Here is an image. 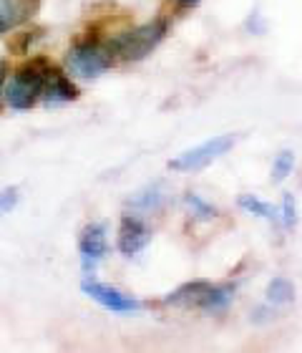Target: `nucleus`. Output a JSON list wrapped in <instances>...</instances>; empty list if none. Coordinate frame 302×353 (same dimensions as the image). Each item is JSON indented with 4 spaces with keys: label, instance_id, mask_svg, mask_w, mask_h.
Segmentation results:
<instances>
[{
    "label": "nucleus",
    "instance_id": "obj_1",
    "mask_svg": "<svg viewBox=\"0 0 302 353\" xmlns=\"http://www.w3.org/2000/svg\"><path fill=\"white\" fill-rule=\"evenodd\" d=\"M51 66L45 59H33L25 66H21L10 79H6L3 88V101L6 106L15 111H25L41 101V91H43V76L45 68Z\"/></svg>",
    "mask_w": 302,
    "mask_h": 353
},
{
    "label": "nucleus",
    "instance_id": "obj_2",
    "mask_svg": "<svg viewBox=\"0 0 302 353\" xmlns=\"http://www.w3.org/2000/svg\"><path fill=\"white\" fill-rule=\"evenodd\" d=\"M164 36H166V21H151V23H144V26H136V28H131V30H126V33H118V36L111 38L106 46H109V51L114 59L141 61V59H147L149 53L162 43Z\"/></svg>",
    "mask_w": 302,
    "mask_h": 353
},
{
    "label": "nucleus",
    "instance_id": "obj_3",
    "mask_svg": "<svg viewBox=\"0 0 302 353\" xmlns=\"http://www.w3.org/2000/svg\"><path fill=\"white\" fill-rule=\"evenodd\" d=\"M114 63L109 46L101 41H78L66 53V68L78 79H98Z\"/></svg>",
    "mask_w": 302,
    "mask_h": 353
},
{
    "label": "nucleus",
    "instance_id": "obj_4",
    "mask_svg": "<svg viewBox=\"0 0 302 353\" xmlns=\"http://www.w3.org/2000/svg\"><path fill=\"white\" fill-rule=\"evenodd\" d=\"M235 137L232 134H222V137H214V139L204 141L199 147L186 149L179 157H174L169 162V170L174 172H197L204 170L206 164H212L214 159H219L222 154H227L229 149L235 147Z\"/></svg>",
    "mask_w": 302,
    "mask_h": 353
},
{
    "label": "nucleus",
    "instance_id": "obj_5",
    "mask_svg": "<svg viewBox=\"0 0 302 353\" xmlns=\"http://www.w3.org/2000/svg\"><path fill=\"white\" fill-rule=\"evenodd\" d=\"M81 290L89 295L91 301H96L98 305H103L106 310H114V313H139L141 303L131 295L121 293L118 288H111L106 283H98V280L86 278L81 283Z\"/></svg>",
    "mask_w": 302,
    "mask_h": 353
},
{
    "label": "nucleus",
    "instance_id": "obj_6",
    "mask_svg": "<svg viewBox=\"0 0 302 353\" xmlns=\"http://www.w3.org/2000/svg\"><path fill=\"white\" fill-rule=\"evenodd\" d=\"M78 252H81V268L83 272H94L103 255L109 252V243H106V230L103 225H86L78 237Z\"/></svg>",
    "mask_w": 302,
    "mask_h": 353
},
{
    "label": "nucleus",
    "instance_id": "obj_7",
    "mask_svg": "<svg viewBox=\"0 0 302 353\" xmlns=\"http://www.w3.org/2000/svg\"><path fill=\"white\" fill-rule=\"evenodd\" d=\"M149 243H151V230L144 225V220L136 214H124L121 228H118V250L124 252L126 258H131L144 250Z\"/></svg>",
    "mask_w": 302,
    "mask_h": 353
},
{
    "label": "nucleus",
    "instance_id": "obj_8",
    "mask_svg": "<svg viewBox=\"0 0 302 353\" xmlns=\"http://www.w3.org/2000/svg\"><path fill=\"white\" fill-rule=\"evenodd\" d=\"M78 99V88L74 86V81L68 79L63 71L58 68L48 66L43 76V91H41V101L45 103H68Z\"/></svg>",
    "mask_w": 302,
    "mask_h": 353
},
{
    "label": "nucleus",
    "instance_id": "obj_9",
    "mask_svg": "<svg viewBox=\"0 0 302 353\" xmlns=\"http://www.w3.org/2000/svg\"><path fill=\"white\" fill-rule=\"evenodd\" d=\"M166 199H169L166 187H164L162 182H154L151 187L141 190L133 199H129V205H131L133 210H139V212H159V210L166 205Z\"/></svg>",
    "mask_w": 302,
    "mask_h": 353
},
{
    "label": "nucleus",
    "instance_id": "obj_10",
    "mask_svg": "<svg viewBox=\"0 0 302 353\" xmlns=\"http://www.w3.org/2000/svg\"><path fill=\"white\" fill-rule=\"evenodd\" d=\"M209 288L206 280H192V283H184L182 288H177L174 293L166 295V301L169 305H179V308H199V301L204 290Z\"/></svg>",
    "mask_w": 302,
    "mask_h": 353
},
{
    "label": "nucleus",
    "instance_id": "obj_11",
    "mask_svg": "<svg viewBox=\"0 0 302 353\" xmlns=\"http://www.w3.org/2000/svg\"><path fill=\"white\" fill-rule=\"evenodd\" d=\"M232 298H235V288L232 285H212L209 283V288L204 290L199 301V310H204V313H222V310L229 308Z\"/></svg>",
    "mask_w": 302,
    "mask_h": 353
},
{
    "label": "nucleus",
    "instance_id": "obj_12",
    "mask_svg": "<svg viewBox=\"0 0 302 353\" xmlns=\"http://www.w3.org/2000/svg\"><path fill=\"white\" fill-rule=\"evenodd\" d=\"M267 301L272 305H288V303L295 301V285L285 275H277L267 285Z\"/></svg>",
    "mask_w": 302,
    "mask_h": 353
},
{
    "label": "nucleus",
    "instance_id": "obj_13",
    "mask_svg": "<svg viewBox=\"0 0 302 353\" xmlns=\"http://www.w3.org/2000/svg\"><path fill=\"white\" fill-rule=\"evenodd\" d=\"M237 205L242 207L244 212L255 214V217H262V220H270V222H280V212H277L272 205H267V202L257 199L255 194H239Z\"/></svg>",
    "mask_w": 302,
    "mask_h": 353
},
{
    "label": "nucleus",
    "instance_id": "obj_14",
    "mask_svg": "<svg viewBox=\"0 0 302 353\" xmlns=\"http://www.w3.org/2000/svg\"><path fill=\"white\" fill-rule=\"evenodd\" d=\"M184 202H186V207H189L192 217H197V220H214V217H217V207L204 202V199H202L199 194H194V192H186Z\"/></svg>",
    "mask_w": 302,
    "mask_h": 353
},
{
    "label": "nucleus",
    "instance_id": "obj_15",
    "mask_svg": "<svg viewBox=\"0 0 302 353\" xmlns=\"http://www.w3.org/2000/svg\"><path fill=\"white\" fill-rule=\"evenodd\" d=\"M292 167H295V154L292 152H280L272 162V182H282L288 174H292Z\"/></svg>",
    "mask_w": 302,
    "mask_h": 353
},
{
    "label": "nucleus",
    "instance_id": "obj_16",
    "mask_svg": "<svg viewBox=\"0 0 302 353\" xmlns=\"http://www.w3.org/2000/svg\"><path fill=\"white\" fill-rule=\"evenodd\" d=\"M280 220L285 228H295L297 225V205H295V197H292V194H285V197H282Z\"/></svg>",
    "mask_w": 302,
    "mask_h": 353
},
{
    "label": "nucleus",
    "instance_id": "obj_17",
    "mask_svg": "<svg viewBox=\"0 0 302 353\" xmlns=\"http://www.w3.org/2000/svg\"><path fill=\"white\" fill-rule=\"evenodd\" d=\"M18 199H21V194H18L15 187H6V190H0V214L10 212V210L18 205Z\"/></svg>",
    "mask_w": 302,
    "mask_h": 353
},
{
    "label": "nucleus",
    "instance_id": "obj_18",
    "mask_svg": "<svg viewBox=\"0 0 302 353\" xmlns=\"http://www.w3.org/2000/svg\"><path fill=\"white\" fill-rule=\"evenodd\" d=\"M3 88H6V61L0 59V103H3Z\"/></svg>",
    "mask_w": 302,
    "mask_h": 353
},
{
    "label": "nucleus",
    "instance_id": "obj_19",
    "mask_svg": "<svg viewBox=\"0 0 302 353\" xmlns=\"http://www.w3.org/2000/svg\"><path fill=\"white\" fill-rule=\"evenodd\" d=\"M177 6L182 8V10H189V8L199 6V0H177Z\"/></svg>",
    "mask_w": 302,
    "mask_h": 353
},
{
    "label": "nucleus",
    "instance_id": "obj_20",
    "mask_svg": "<svg viewBox=\"0 0 302 353\" xmlns=\"http://www.w3.org/2000/svg\"><path fill=\"white\" fill-rule=\"evenodd\" d=\"M0 33H3V28H0Z\"/></svg>",
    "mask_w": 302,
    "mask_h": 353
}]
</instances>
